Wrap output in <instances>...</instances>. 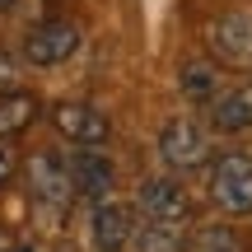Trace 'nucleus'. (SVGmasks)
Masks as SVG:
<instances>
[{"label":"nucleus","instance_id":"nucleus-1","mask_svg":"<svg viewBox=\"0 0 252 252\" xmlns=\"http://www.w3.org/2000/svg\"><path fill=\"white\" fill-rule=\"evenodd\" d=\"M206 187L224 215H252V154H220L206 173Z\"/></svg>","mask_w":252,"mask_h":252},{"label":"nucleus","instance_id":"nucleus-2","mask_svg":"<svg viewBox=\"0 0 252 252\" xmlns=\"http://www.w3.org/2000/svg\"><path fill=\"white\" fill-rule=\"evenodd\" d=\"M159 159L168 163L173 173H191V168H201V163H210V135L191 117H173V122H163V131H159Z\"/></svg>","mask_w":252,"mask_h":252},{"label":"nucleus","instance_id":"nucleus-3","mask_svg":"<svg viewBox=\"0 0 252 252\" xmlns=\"http://www.w3.org/2000/svg\"><path fill=\"white\" fill-rule=\"evenodd\" d=\"M80 52V24L70 19H42L24 33V61L33 65H61Z\"/></svg>","mask_w":252,"mask_h":252},{"label":"nucleus","instance_id":"nucleus-4","mask_svg":"<svg viewBox=\"0 0 252 252\" xmlns=\"http://www.w3.org/2000/svg\"><path fill=\"white\" fill-rule=\"evenodd\" d=\"M52 126H56L61 140L80 145V150H98V145H108V135H112L108 112H98L94 103H70V98L52 108Z\"/></svg>","mask_w":252,"mask_h":252},{"label":"nucleus","instance_id":"nucleus-5","mask_svg":"<svg viewBox=\"0 0 252 252\" xmlns=\"http://www.w3.org/2000/svg\"><path fill=\"white\" fill-rule=\"evenodd\" d=\"M135 201L150 215V224H159V229H178V224L191 220V196L178 178H145Z\"/></svg>","mask_w":252,"mask_h":252},{"label":"nucleus","instance_id":"nucleus-6","mask_svg":"<svg viewBox=\"0 0 252 252\" xmlns=\"http://www.w3.org/2000/svg\"><path fill=\"white\" fill-rule=\"evenodd\" d=\"M28 191H33V201H42V206L61 210L70 206L75 187H70V159L56 150H37L33 159H28Z\"/></svg>","mask_w":252,"mask_h":252},{"label":"nucleus","instance_id":"nucleus-7","mask_svg":"<svg viewBox=\"0 0 252 252\" xmlns=\"http://www.w3.org/2000/svg\"><path fill=\"white\" fill-rule=\"evenodd\" d=\"M65 159H70V187H75V196L103 206L108 191H112V182H117L112 159H108V154H98V150H70Z\"/></svg>","mask_w":252,"mask_h":252},{"label":"nucleus","instance_id":"nucleus-8","mask_svg":"<svg viewBox=\"0 0 252 252\" xmlns=\"http://www.w3.org/2000/svg\"><path fill=\"white\" fill-rule=\"evenodd\" d=\"M135 234H140V229H135V210L131 206H122V201H103V206H94L89 238H94L98 252H122Z\"/></svg>","mask_w":252,"mask_h":252},{"label":"nucleus","instance_id":"nucleus-9","mask_svg":"<svg viewBox=\"0 0 252 252\" xmlns=\"http://www.w3.org/2000/svg\"><path fill=\"white\" fill-rule=\"evenodd\" d=\"M210 52L224 65H252V14H224L210 24Z\"/></svg>","mask_w":252,"mask_h":252},{"label":"nucleus","instance_id":"nucleus-10","mask_svg":"<svg viewBox=\"0 0 252 252\" xmlns=\"http://www.w3.org/2000/svg\"><path fill=\"white\" fill-rule=\"evenodd\" d=\"M210 126L220 135H238L252 126V84H238V89H224L215 103H210Z\"/></svg>","mask_w":252,"mask_h":252},{"label":"nucleus","instance_id":"nucleus-11","mask_svg":"<svg viewBox=\"0 0 252 252\" xmlns=\"http://www.w3.org/2000/svg\"><path fill=\"white\" fill-rule=\"evenodd\" d=\"M37 117V98L33 94H0V140H9V135H19V131H28Z\"/></svg>","mask_w":252,"mask_h":252},{"label":"nucleus","instance_id":"nucleus-12","mask_svg":"<svg viewBox=\"0 0 252 252\" xmlns=\"http://www.w3.org/2000/svg\"><path fill=\"white\" fill-rule=\"evenodd\" d=\"M178 80H182V94L196 98V103H215L220 98V65H210V61H187Z\"/></svg>","mask_w":252,"mask_h":252},{"label":"nucleus","instance_id":"nucleus-13","mask_svg":"<svg viewBox=\"0 0 252 252\" xmlns=\"http://www.w3.org/2000/svg\"><path fill=\"white\" fill-rule=\"evenodd\" d=\"M196 252H248V248L238 243V234L229 224H206L196 234Z\"/></svg>","mask_w":252,"mask_h":252},{"label":"nucleus","instance_id":"nucleus-14","mask_svg":"<svg viewBox=\"0 0 252 252\" xmlns=\"http://www.w3.org/2000/svg\"><path fill=\"white\" fill-rule=\"evenodd\" d=\"M135 248L140 252H187L178 243V229H159V224L140 229V234H135Z\"/></svg>","mask_w":252,"mask_h":252},{"label":"nucleus","instance_id":"nucleus-15","mask_svg":"<svg viewBox=\"0 0 252 252\" xmlns=\"http://www.w3.org/2000/svg\"><path fill=\"white\" fill-rule=\"evenodd\" d=\"M19 173V150L9 140H0V187H9V178Z\"/></svg>","mask_w":252,"mask_h":252},{"label":"nucleus","instance_id":"nucleus-16","mask_svg":"<svg viewBox=\"0 0 252 252\" xmlns=\"http://www.w3.org/2000/svg\"><path fill=\"white\" fill-rule=\"evenodd\" d=\"M14 84H19V65L9 61V52H0V89H5V94H19Z\"/></svg>","mask_w":252,"mask_h":252},{"label":"nucleus","instance_id":"nucleus-17","mask_svg":"<svg viewBox=\"0 0 252 252\" xmlns=\"http://www.w3.org/2000/svg\"><path fill=\"white\" fill-rule=\"evenodd\" d=\"M9 9H14V0H0V14H9Z\"/></svg>","mask_w":252,"mask_h":252},{"label":"nucleus","instance_id":"nucleus-18","mask_svg":"<svg viewBox=\"0 0 252 252\" xmlns=\"http://www.w3.org/2000/svg\"><path fill=\"white\" fill-rule=\"evenodd\" d=\"M14 252H33V248H14Z\"/></svg>","mask_w":252,"mask_h":252}]
</instances>
